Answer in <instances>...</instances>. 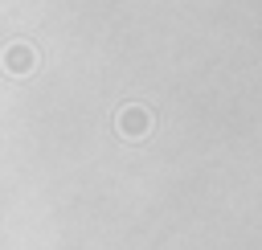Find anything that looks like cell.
Returning a JSON list of instances; mask_svg holds the SVG:
<instances>
[{"instance_id": "6da1fadb", "label": "cell", "mask_w": 262, "mask_h": 250, "mask_svg": "<svg viewBox=\"0 0 262 250\" xmlns=\"http://www.w3.org/2000/svg\"><path fill=\"white\" fill-rule=\"evenodd\" d=\"M147 131H151V111L143 102H127L119 111V135L123 139H143Z\"/></svg>"}, {"instance_id": "7a4b0ae2", "label": "cell", "mask_w": 262, "mask_h": 250, "mask_svg": "<svg viewBox=\"0 0 262 250\" xmlns=\"http://www.w3.org/2000/svg\"><path fill=\"white\" fill-rule=\"evenodd\" d=\"M4 70L16 74V78H20V74H33V70H37V49L25 45V41H12V45L4 49Z\"/></svg>"}]
</instances>
